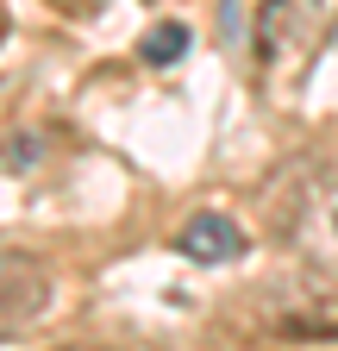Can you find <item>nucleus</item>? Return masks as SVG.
<instances>
[{"label": "nucleus", "mask_w": 338, "mask_h": 351, "mask_svg": "<svg viewBox=\"0 0 338 351\" xmlns=\"http://www.w3.org/2000/svg\"><path fill=\"white\" fill-rule=\"evenodd\" d=\"M320 38V0H263L257 7V57L263 69H288Z\"/></svg>", "instance_id": "obj_1"}, {"label": "nucleus", "mask_w": 338, "mask_h": 351, "mask_svg": "<svg viewBox=\"0 0 338 351\" xmlns=\"http://www.w3.org/2000/svg\"><path fill=\"white\" fill-rule=\"evenodd\" d=\"M51 307V270L31 251H0V339L25 332Z\"/></svg>", "instance_id": "obj_2"}, {"label": "nucleus", "mask_w": 338, "mask_h": 351, "mask_svg": "<svg viewBox=\"0 0 338 351\" xmlns=\"http://www.w3.org/2000/svg\"><path fill=\"white\" fill-rule=\"evenodd\" d=\"M176 251L194 257V263H232V257L244 251V232H238V219H226V213L207 207V213H194L188 226H182Z\"/></svg>", "instance_id": "obj_3"}, {"label": "nucleus", "mask_w": 338, "mask_h": 351, "mask_svg": "<svg viewBox=\"0 0 338 351\" xmlns=\"http://www.w3.org/2000/svg\"><path fill=\"white\" fill-rule=\"evenodd\" d=\"M282 326H288V332H307V339H313V332H320V339H326V332H338V289L294 301L288 314H282Z\"/></svg>", "instance_id": "obj_4"}, {"label": "nucleus", "mask_w": 338, "mask_h": 351, "mask_svg": "<svg viewBox=\"0 0 338 351\" xmlns=\"http://www.w3.org/2000/svg\"><path fill=\"white\" fill-rule=\"evenodd\" d=\"M138 57L157 63V69H163V63H182V57H188V25H182V19H157V25L138 38Z\"/></svg>", "instance_id": "obj_5"}, {"label": "nucleus", "mask_w": 338, "mask_h": 351, "mask_svg": "<svg viewBox=\"0 0 338 351\" xmlns=\"http://www.w3.org/2000/svg\"><path fill=\"white\" fill-rule=\"evenodd\" d=\"M31 157H38V145H31V138H13V145H7V169H25Z\"/></svg>", "instance_id": "obj_6"}, {"label": "nucleus", "mask_w": 338, "mask_h": 351, "mask_svg": "<svg viewBox=\"0 0 338 351\" xmlns=\"http://www.w3.org/2000/svg\"><path fill=\"white\" fill-rule=\"evenodd\" d=\"M75 351H88V345H75Z\"/></svg>", "instance_id": "obj_7"}]
</instances>
